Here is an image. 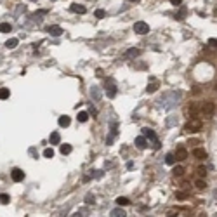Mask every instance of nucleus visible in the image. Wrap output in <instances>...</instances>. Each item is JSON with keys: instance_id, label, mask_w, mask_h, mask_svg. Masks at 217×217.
Returning a JSON list of instances; mask_svg holds the SVG:
<instances>
[{"instance_id": "obj_37", "label": "nucleus", "mask_w": 217, "mask_h": 217, "mask_svg": "<svg viewBox=\"0 0 217 217\" xmlns=\"http://www.w3.org/2000/svg\"><path fill=\"white\" fill-rule=\"evenodd\" d=\"M196 172H198V174H200V176H203V177H205V174H207V170H205L203 167H200V169H198Z\"/></svg>"}, {"instance_id": "obj_36", "label": "nucleus", "mask_w": 217, "mask_h": 217, "mask_svg": "<svg viewBox=\"0 0 217 217\" xmlns=\"http://www.w3.org/2000/svg\"><path fill=\"white\" fill-rule=\"evenodd\" d=\"M208 45H212V47H217V38H208Z\"/></svg>"}, {"instance_id": "obj_14", "label": "nucleus", "mask_w": 217, "mask_h": 217, "mask_svg": "<svg viewBox=\"0 0 217 217\" xmlns=\"http://www.w3.org/2000/svg\"><path fill=\"white\" fill-rule=\"evenodd\" d=\"M90 97L94 99V101H99V99H101V89H99V87L94 85V87L90 89Z\"/></svg>"}, {"instance_id": "obj_26", "label": "nucleus", "mask_w": 217, "mask_h": 217, "mask_svg": "<svg viewBox=\"0 0 217 217\" xmlns=\"http://www.w3.org/2000/svg\"><path fill=\"white\" fill-rule=\"evenodd\" d=\"M165 162H167V165H174V163H176V155L169 153V155L165 157Z\"/></svg>"}, {"instance_id": "obj_12", "label": "nucleus", "mask_w": 217, "mask_h": 217, "mask_svg": "<svg viewBox=\"0 0 217 217\" xmlns=\"http://www.w3.org/2000/svg\"><path fill=\"white\" fill-rule=\"evenodd\" d=\"M191 153H193V157L198 158V160H205V158H207V151H205L203 148H195Z\"/></svg>"}, {"instance_id": "obj_38", "label": "nucleus", "mask_w": 217, "mask_h": 217, "mask_svg": "<svg viewBox=\"0 0 217 217\" xmlns=\"http://www.w3.org/2000/svg\"><path fill=\"white\" fill-rule=\"evenodd\" d=\"M75 216H87V210H85V208H80Z\"/></svg>"}, {"instance_id": "obj_30", "label": "nucleus", "mask_w": 217, "mask_h": 217, "mask_svg": "<svg viewBox=\"0 0 217 217\" xmlns=\"http://www.w3.org/2000/svg\"><path fill=\"white\" fill-rule=\"evenodd\" d=\"M45 14H47V11H45V9H43V11H38V12H35V14H33V19H35V21H42L40 18H42V16H45Z\"/></svg>"}, {"instance_id": "obj_13", "label": "nucleus", "mask_w": 217, "mask_h": 217, "mask_svg": "<svg viewBox=\"0 0 217 217\" xmlns=\"http://www.w3.org/2000/svg\"><path fill=\"white\" fill-rule=\"evenodd\" d=\"M70 11H71V12H75V14H85V12H87V9H85L83 5H80V4H71Z\"/></svg>"}, {"instance_id": "obj_4", "label": "nucleus", "mask_w": 217, "mask_h": 217, "mask_svg": "<svg viewBox=\"0 0 217 217\" xmlns=\"http://www.w3.org/2000/svg\"><path fill=\"white\" fill-rule=\"evenodd\" d=\"M201 130V122L200 120H189L184 125V132H200Z\"/></svg>"}, {"instance_id": "obj_16", "label": "nucleus", "mask_w": 217, "mask_h": 217, "mask_svg": "<svg viewBox=\"0 0 217 217\" xmlns=\"http://www.w3.org/2000/svg\"><path fill=\"white\" fill-rule=\"evenodd\" d=\"M49 141H51V144H59V142H61L59 132H52V134H51V137H49Z\"/></svg>"}, {"instance_id": "obj_39", "label": "nucleus", "mask_w": 217, "mask_h": 217, "mask_svg": "<svg viewBox=\"0 0 217 217\" xmlns=\"http://www.w3.org/2000/svg\"><path fill=\"white\" fill-rule=\"evenodd\" d=\"M170 2H172L174 5H181V4H182V0H170Z\"/></svg>"}, {"instance_id": "obj_22", "label": "nucleus", "mask_w": 217, "mask_h": 217, "mask_svg": "<svg viewBox=\"0 0 217 217\" xmlns=\"http://www.w3.org/2000/svg\"><path fill=\"white\" fill-rule=\"evenodd\" d=\"M9 96H11V90L5 89V87H2V89H0V99H2V101H4V99H9Z\"/></svg>"}, {"instance_id": "obj_23", "label": "nucleus", "mask_w": 217, "mask_h": 217, "mask_svg": "<svg viewBox=\"0 0 217 217\" xmlns=\"http://www.w3.org/2000/svg\"><path fill=\"white\" fill-rule=\"evenodd\" d=\"M111 217H125L127 214L122 210V208H115V210H111V214H110Z\"/></svg>"}, {"instance_id": "obj_28", "label": "nucleus", "mask_w": 217, "mask_h": 217, "mask_svg": "<svg viewBox=\"0 0 217 217\" xmlns=\"http://www.w3.org/2000/svg\"><path fill=\"white\" fill-rule=\"evenodd\" d=\"M184 174V167H181V165H177V167H174V176H177V177H181Z\"/></svg>"}, {"instance_id": "obj_21", "label": "nucleus", "mask_w": 217, "mask_h": 217, "mask_svg": "<svg viewBox=\"0 0 217 217\" xmlns=\"http://www.w3.org/2000/svg\"><path fill=\"white\" fill-rule=\"evenodd\" d=\"M71 151H73L71 144H61V153H63V155H70Z\"/></svg>"}, {"instance_id": "obj_35", "label": "nucleus", "mask_w": 217, "mask_h": 217, "mask_svg": "<svg viewBox=\"0 0 217 217\" xmlns=\"http://www.w3.org/2000/svg\"><path fill=\"white\" fill-rule=\"evenodd\" d=\"M196 188H198V189H205V188H207V182L200 179V181H196Z\"/></svg>"}, {"instance_id": "obj_18", "label": "nucleus", "mask_w": 217, "mask_h": 217, "mask_svg": "<svg viewBox=\"0 0 217 217\" xmlns=\"http://www.w3.org/2000/svg\"><path fill=\"white\" fill-rule=\"evenodd\" d=\"M0 31L2 33H11L12 31V26L9 23H0Z\"/></svg>"}, {"instance_id": "obj_17", "label": "nucleus", "mask_w": 217, "mask_h": 217, "mask_svg": "<svg viewBox=\"0 0 217 217\" xmlns=\"http://www.w3.org/2000/svg\"><path fill=\"white\" fill-rule=\"evenodd\" d=\"M18 43H19V40L18 38H9L7 40V43H5V47H7V49H16Z\"/></svg>"}, {"instance_id": "obj_32", "label": "nucleus", "mask_w": 217, "mask_h": 217, "mask_svg": "<svg viewBox=\"0 0 217 217\" xmlns=\"http://www.w3.org/2000/svg\"><path fill=\"white\" fill-rule=\"evenodd\" d=\"M43 157H45V158H52V157H54V149H52V148H47V149L43 151Z\"/></svg>"}, {"instance_id": "obj_24", "label": "nucleus", "mask_w": 217, "mask_h": 217, "mask_svg": "<svg viewBox=\"0 0 217 217\" xmlns=\"http://www.w3.org/2000/svg\"><path fill=\"white\" fill-rule=\"evenodd\" d=\"M157 89H158V83L153 82V83H149V85L146 87V92H148V94H153V92H157Z\"/></svg>"}, {"instance_id": "obj_6", "label": "nucleus", "mask_w": 217, "mask_h": 217, "mask_svg": "<svg viewBox=\"0 0 217 217\" xmlns=\"http://www.w3.org/2000/svg\"><path fill=\"white\" fill-rule=\"evenodd\" d=\"M117 134H118V123H117V122H111V129H110V136L106 139V144H113Z\"/></svg>"}, {"instance_id": "obj_31", "label": "nucleus", "mask_w": 217, "mask_h": 217, "mask_svg": "<svg viewBox=\"0 0 217 217\" xmlns=\"http://www.w3.org/2000/svg\"><path fill=\"white\" fill-rule=\"evenodd\" d=\"M174 125H177V118L176 117H169L167 118V127H174Z\"/></svg>"}, {"instance_id": "obj_34", "label": "nucleus", "mask_w": 217, "mask_h": 217, "mask_svg": "<svg viewBox=\"0 0 217 217\" xmlns=\"http://www.w3.org/2000/svg\"><path fill=\"white\" fill-rule=\"evenodd\" d=\"M94 16H96V18H97V19H102V18H104V16H106V12H104V11H102V9H97V11H96V12H94Z\"/></svg>"}, {"instance_id": "obj_10", "label": "nucleus", "mask_w": 217, "mask_h": 217, "mask_svg": "<svg viewBox=\"0 0 217 217\" xmlns=\"http://www.w3.org/2000/svg\"><path fill=\"white\" fill-rule=\"evenodd\" d=\"M47 33H51L52 37H61L64 31H63L61 26H49V28H47Z\"/></svg>"}, {"instance_id": "obj_15", "label": "nucleus", "mask_w": 217, "mask_h": 217, "mask_svg": "<svg viewBox=\"0 0 217 217\" xmlns=\"http://www.w3.org/2000/svg\"><path fill=\"white\" fill-rule=\"evenodd\" d=\"M188 158V151L184 149V148H177V151H176V160H186Z\"/></svg>"}, {"instance_id": "obj_2", "label": "nucleus", "mask_w": 217, "mask_h": 217, "mask_svg": "<svg viewBox=\"0 0 217 217\" xmlns=\"http://www.w3.org/2000/svg\"><path fill=\"white\" fill-rule=\"evenodd\" d=\"M142 136L148 139V141H151V142H153V148H155V149L160 148V141H158L155 130H151V129H148V127H146V129H142Z\"/></svg>"}, {"instance_id": "obj_27", "label": "nucleus", "mask_w": 217, "mask_h": 217, "mask_svg": "<svg viewBox=\"0 0 217 217\" xmlns=\"http://www.w3.org/2000/svg\"><path fill=\"white\" fill-rule=\"evenodd\" d=\"M85 203H87V205H94V203H96V196L89 193V195L85 196Z\"/></svg>"}, {"instance_id": "obj_7", "label": "nucleus", "mask_w": 217, "mask_h": 217, "mask_svg": "<svg viewBox=\"0 0 217 217\" xmlns=\"http://www.w3.org/2000/svg\"><path fill=\"white\" fill-rule=\"evenodd\" d=\"M214 111H216V106H214V102H203L201 104V113L205 115V117H212L214 115Z\"/></svg>"}, {"instance_id": "obj_8", "label": "nucleus", "mask_w": 217, "mask_h": 217, "mask_svg": "<svg viewBox=\"0 0 217 217\" xmlns=\"http://www.w3.org/2000/svg\"><path fill=\"white\" fill-rule=\"evenodd\" d=\"M11 177H12V181H14V182H21V181L24 179V172H23L21 169H12Z\"/></svg>"}, {"instance_id": "obj_20", "label": "nucleus", "mask_w": 217, "mask_h": 217, "mask_svg": "<svg viewBox=\"0 0 217 217\" xmlns=\"http://www.w3.org/2000/svg\"><path fill=\"white\" fill-rule=\"evenodd\" d=\"M71 123V120H70V117H66V115H63V117H59V125L61 127H68Z\"/></svg>"}, {"instance_id": "obj_1", "label": "nucleus", "mask_w": 217, "mask_h": 217, "mask_svg": "<svg viewBox=\"0 0 217 217\" xmlns=\"http://www.w3.org/2000/svg\"><path fill=\"white\" fill-rule=\"evenodd\" d=\"M179 101H181V92L179 90H170V92H165L160 101H158V104L163 108V110H172V108H176L179 104Z\"/></svg>"}, {"instance_id": "obj_40", "label": "nucleus", "mask_w": 217, "mask_h": 217, "mask_svg": "<svg viewBox=\"0 0 217 217\" xmlns=\"http://www.w3.org/2000/svg\"><path fill=\"white\" fill-rule=\"evenodd\" d=\"M90 115H94V117H96V115H97V110H96V108H90Z\"/></svg>"}, {"instance_id": "obj_11", "label": "nucleus", "mask_w": 217, "mask_h": 217, "mask_svg": "<svg viewBox=\"0 0 217 217\" xmlns=\"http://www.w3.org/2000/svg\"><path fill=\"white\" fill-rule=\"evenodd\" d=\"M134 144L137 146L139 149H144V148L148 146V139L144 137V136H137V137H136V141H134Z\"/></svg>"}, {"instance_id": "obj_29", "label": "nucleus", "mask_w": 217, "mask_h": 217, "mask_svg": "<svg viewBox=\"0 0 217 217\" xmlns=\"http://www.w3.org/2000/svg\"><path fill=\"white\" fill-rule=\"evenodd\" d=\"M117 203H118V205H129V203H130V200H129V198H125V196H118V198H117Z\"/></svg>"}, {"instance_id": "obj_25", "label": "nucleus", "mask_w": 217, "mask_h": 217, "mask_svg": "<svg viewBox=\"0 0 217 217\" xmlns=\"http://www.w3.org/2000/svg\"><path fill=\"white\" fill-rule=\"evenodd\" d=\"M77 118H78V122H82V123H85V122L89 120V113H87V111H80V113H78V117H77Z\"/></svg>"}, {"instance_id": "obj_5", "label": "nucleus", "mask_w": 217, "mask_h": 217, "mask_svg": "<svg viewBox=\"0 0 217 217\" xmlns=\"http://www.w3.org/2000/svg\"><path fill=\"white\" fill-rule=\"evenodd\" d=\"M134 31L139 35H146V33H149V26L144 21H137V23H134Z\"/></svg>"}, {"instance_id": "obj_9", "label": "nucleus", "mask_w": 217, "mask_h": 217, "mask_svg": "<svg viewBox=\"0 0 217 217\" xmlns=\"http://www.w3.org/2000/svg\"><path fill=\"white\" fill-rule=\"evenodd\" d=\"M139 54H141V51L132 47V49H129V51L123 54V59H127V61H129V59H134V58H137Z\"/></svg>"}, {"instance_id": "obj_33", "label": "nucleus", "mask_w": 217, "mask_h": 217, "mask_svg": "<svg viewBox=\"0 0 217 217\" xmlns=\"http://www.w3.org/2000/svg\"><path fill=\"white\" fill-rule=\"evenodd\" d=\"M9 200H11V198H9V195H5V193H2V195H0V203L7 205V203H9Z\"/></svg>"}, {"instance_id": "obj_19", "label": "nucleus", "mask_w": 217, "mask_h": 217, "mask_svg": "<svg viewBox=\"0 0 217 217\" xmlns=\"http://www.w3.org/2000/svg\"><path fill=\"white\" fill-rule=\"evenodd\" d=\"M186 14H188V9H186V7H181V11L176 14V19H177V21H182L184 18H186Z\"/></svg>"}, {"instance_id": "obj_3", "label": "nucleus", "mask_w": 217, "mask_h": 217, "mask_svg": "<svg viewBox=\"0 0 217 217\" xmlns=\"http://www.w3.org/2000/svg\"><path fill=\"white\" fill-rule=\"evenodd\" d=\"M104 89H106V96H108V97H115V96H117V83H115L113 78H106Z\"/></svg>"}, {"instance_id": "obj_41", "label": "nucleus", "mask_w": 217, "mask_h": 217, "mask_svg": "<svg viewBox=\"0 0 217 217\" xmlns=\"http://www.w3.org/2000/svg\"><path fill=\"white\" fill-rule=\"evenodd\" d=\"M176 196H177V198H181V200H182V198H186V195H184V193H176Z\"/></svg>"}, {"instance_id": "obj_42", "label": "nucleus", "mask_w": 217, "mask_h": 217, "mask_svg": "<svg viewBox=\"0 0 217 217\" xmlns=\"http://www.w3.org/2000/svg\"><path fill=\"white\" fill-rule=\"evenodd\" d=\"M129 2H139V0H129Z\"/></svg>"}]
</instances>
